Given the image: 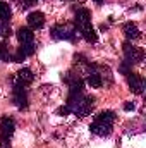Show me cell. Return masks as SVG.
Instances as JSON below:
<instances>
[{"mask_svg": "<svg viewBox=\"0 0 146 148\" xmlns=\"http://www.w3.org/2000/svg\"><path fill=\"white\" fill-rule=\"evenodd\" d=\"M67 109L77 117H86L95 107V97H88L84 93H74L67 97Z\"/></svg>", "mask_w": 146, "mask_h": 148, "instance_id": "cell-1", "label": "cell"}, {"mask_svg": "<svg viewBox=\"0 0 146 148\" xmlns=\"http://www.w3.org/2000/svg\"><path fill=\"white\" fill-rule=\"evenodd\" d=\"M113 122H115V112L113 110H103L100 112L95 121L89 124V131L96 136H110L112 134V129H113Z\"/></svg>", "mask_w": 146, "mask_h": 148, "instance_id": "cell-2", "label": "cell"}, {"mask_svg": "<svg viewBox=\"0 0 146 148\" xmlns=\"http://www.w3.org/2000/svg\"><path fill=\"white\" fill-rule=\"evenodd\" d=\"M50 35L53 40H64V41H77V29L74 28V24H53L50 29Z\"/></svg>", "mask_w": 146, "mask_h": 148, "instance_id": "cell-3", "label": "cell"}, {"mask_svg": "<svg viewBox=\"0 0 146 148\" xmlns=\"http://www.w3.org/2000/svg\"><path fill=\"white\" fill-rule=\"evenodd\" d=\"M122 52H124V60L132 67L134 64H141L145 59V52L138 47H134L131 41H124L122 45Z\"/></svg>", "mask_w": 146, "mask_h": 148, "instance_id": "cell-4", "label": "cell"}, {"mask_svg": "<svg viewBox=\"0 0 146 148\" xmlns=\"http://www.w3.org/2000/svg\"><path fill=\"white\" fill-rule=\"evenodd\" d=\"M12 102L19 110H26L29 107V100H28V86L24 84H17L12 83Z\"/></svg>", "mask_w": 146, "mask_h": 148, "instance_id": "cell-5", "label": "cell"}, {"mask_svg": "<svg viewBox=\"0 0 146 148\" xmlns=\"http://www.w3.org/2000/svg\"><path fill=\"white\" fill-rule=\"evenodd\" d=\"M127 84H129V90L134 95H143V91H145V79H143V76H139L136 73H129L127 74Z\"/></svg>", "mask_w": 146, "mask_h": 148, "instance_id": "cell-6", "label": "cell"}, {"mask_svg": "<svg viewBox=\"0 0 146 148\" xmlns=\"http://www.w3.org/2000/svg\"><path fill=\"white\" fill-rule=\"evenodd\" d=\"M33 79H35V74L31 69H28V67H23V69H19L17 73L14 74V77H12V83H17V84H24V86H29L31 83H33Z\"/></svg>", "mask_w": 146, "mask_h": 148, "instance_id": "cell-7", "label": "cell"}, {"mask_svg": "<svg viewBox=\"0 0 146 148\" xmlns=\"http://www.w3.org/2000/svg\"><path fill=\"white\" fill-rule=\"evenodd\" d=\"M91 23V12L88 10V9H84V7H79V9H76V17H74V28L76 29H79V28H83L84 24H89Z\"/></svg>", "mask_w": 146, "mask_h": 148, "instance_id": "cell-8", "label": "cell"}, {"mask_svg": "<svg viewBox=\"0 0 146 148\" xmlns=\"http://www.w3.org/2000/svg\"><path fill=\"white\" fill-rule=\"evenodd\" d=\"M28 24H29V28H31L33 31H35V29H41V28L45 26V14L40 12V10L31 12V14L28 16Z\"/></svg>", "mask_w": 146, "mask_h": 148, "instance_id": "cell-9", "label": "cell"}, {"mask_svg": "<svg viewBox=\"0 0 146 148\" xmlns=\"http://www.w3.org/2000/svg\"><path fill=\"white\" fill-rule=\"evenodd\" d=\"M77 33L84 38L88 43H96V41H98V35H96V31H95V28H93L91 23H89V24H84L83 28H79Z\"/></svg>", "mask_w": 146, "mask_h": 148, "instance_id": "cell-10", "label": "cell"}, {"mask_svg": "<svg viewBox=\"0 0 146 148\" xmlns=\"http://www.w3.org/2000/svg\"><path fill=\"white\" fill-rule=\"evenodd\" d=\"M17 40H19V43L21 45H28V43H35V33H33V29L31 28H19L17 29Z\"/></svg>", "mask_w": 146, "mask_h": 148, "instance_id": "cell-11", "label": "cell"}, {"mask_svg": "<svg viewBox=\"0 0 146 148\" xmlns=\"http://www.w3.org/2000/svg\"><path fill=\"white\" fill-rule=\"evenodd\" d=\"M122 31H124V35H126L127 40H138V38H141V31L136 26V23H126L122 26Z\"/></svg>", "mask_w": 146, "mask_h": 148, "instance_id": "cell-12", "label": "cell"}, {"mask_svg": "<svg viewBox=\"0 0 146 148\" xmlns=\"http://www.w3.org/2000/svg\"><path fill=\"white\" fill-rule=\"evenodd\" d=\"M86 84L91 86V88H102L103 86V77L98 71H91L86 77Z\"/></svg>", "mask_w": 146, "mask_h": 148, "instance_id": "cell-13", "label": "cell"}, {"mask_svg": "<svg viewBox=\"0 0 146 148\" xmlns=\"http://www.w3.org/2000/svg\"><path fill=\"white\" fill-rule=\"evenodd\" d=\"M10 17H12V9H10V5H9L7 2L0 0V21H2V23H9Z\"/></svg>", "mask_w": 146, "mask_h": 148, "instance_id": "cell-14", "label": "cell"}, {"mask_svg": "<svg viewBox=\"0 0 146 148\" xmlns=\"http://www.w3.org/2000/svg\"><path fill=\"white\" fill-rule=\"evenodd\" d=\"M12 35V31H10V26H9V23H2L0 21V38H9Z\"/></svg>", "mask_w": 146, "mask_h": 148, "instance_id": "cell-15", "label": "cell"}, {"mask_svg": "<svg viewBox=\"0 0 146 148\" xmlns=\"http://www.w3.org/2000/svg\"><path fill=\"white\" fill-rule=\"evenodd\" d=\"M119 71H120L122 74H126V76H127L129 73H132V67H131V66H129V64H127V62L124 60V62L120 64V67H119Z\"/></svg>", "mask_w": 146, "mask_h": 148, "instance_id": "cell-16", "label": "cell"}, {"mask_svg": "<svg viewBox=\"0 0 146 148\" xmlns=\"http://www.w3.org/2000/svg\"><path fill=\"white\" fill-rule=\"evenodd\" d=\"M31 5H36V0H23L21 2V9H29Z\"/></svg>", "mask_w": 146, "mask_h": 148, "instance_id": "cell-17", "label": "cell"}, {"mask_svg": "<svg viewBox=\"0 0 146 148\" xmlns=\"http://www.w3.org/2000/svg\"><path fill=\"white\" fill-rule=\"evenodd\" d=\"M57 114H59V115H69L71 112H69V109H67V105H62V107L57 109Z\"/></svg>", "mask_w": 146, "mask_h": 148, "instance_id": "cell-18", "label": "cell"}, {"mask_svg": "<svg viewBox=\"0 0 146 148\" xmlns=\"http://www.w3.org/2000/svg\"><path fill=\"white\" fill-rule=\"evenodd\" d=\"M134 109H136V105H134L132 102H127V103H124V110L131 112V110H134Z\"/></svg>", "mask_w": 146, "mask_h": 148, "instance_id": "cell-19", "label": "cell"}, {"mask_svg": "<svg viewBox=\"0 0 146 148\" xmlns=\"http://www.w3.org/2000/svg\"><path fill=\"white\" fill-rule=\"evenodd\" d=\"M95 3H98V5H102V3H103V0H95Z\"/></svg>", "mask_w": 146, "mask_h": 148, "instance_id": "cell-20", "label": "cell"}]
</instances>
